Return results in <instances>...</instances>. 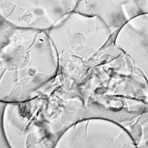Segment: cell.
I'll list each match as a JSON object with an SVG mask.
<instances>
[{
	"label": "cell",
	"mask_w": 148,
	"mask_h": 148,
	"mask_svg": "<svg viewBox=\"0 0 148 148\" xmlns=\"http://www.w3.org/2000/svg\"><path fill=\"white\" fill-rule=\"evenodd\" d=\"M114 44L128 56L148 86V12L140 14L118 31Z\"/></svg>",
	"instance_id": "1"
},
{
	"label": "cell",
	"mask_w": 148,
	"mask_h": 148,
	"mask_svg": "<svg viewBox=\"0 0 148 148\" xmlns=\"http://www.w3.org/2000/svg\"><path fill=\"white\" fill-rule=\"evenodd\" d=\"M141 140L137 143L138 148H148V120L145 123H143L141 125Z\"/></svg>",
	"instance_id": "2"
}]
</instances>
